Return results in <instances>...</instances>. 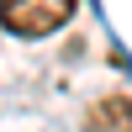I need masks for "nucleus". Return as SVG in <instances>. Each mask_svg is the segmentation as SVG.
Listing matches in <instances>:
<instances>
[{"instance_id":"nucleus-1","label":"nucleus","mask_w":132,"mask_h":132,"mask_svg":"<svg viewBox=\"0 0 132 132\" xmlns=\"http://www.w3.org/2000/svg\"><path fill=\"white\" fill-rule=\"evenodd\" d=\"M79 11V0H0V27L11 37H53L58 27H69V16Z\"/></svg>"},{"instance_id":"nucleus-2","label":"nucleus","mask_w":132,"mask_h":132,"mask_svg":"<svg viewBox=\"0 0 132 132\" xmlns=\"http://www.w3.org/2000/svg\"><path fill=\"white\" fill-rule=\"evenodd\" d=\"M90 132H132V95H101V101L85 111Z\"/></svg>"}]
</instances>
